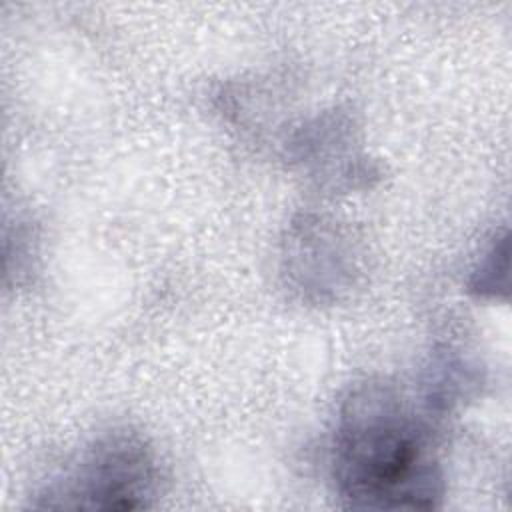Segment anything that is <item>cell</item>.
<instances>
[{"label":"cell","instance_id":"obj_2","mask_svg":"<svg viewBox=\"0 0 512 512\" xmlns=\"http://www.w3.org/2000/svg\"><path fill=\"white\" fill-rule=\"evenodd\" d=\"M158 486V466L148 442L130 430L96 438L76 464L46 492L50 508L134 510L150 506Z\"/></svg>","mask_w":512,"mask_h":512},{"label":"cell","instance_id":"obj_1","mask_svg":"<svg viewBox=\"0 0 512 512\" xmlns=\"http://www.w3.org/2000/svg\"><path fill=\"white\" fill-rule=\"evenodd\" d=\"M332 478L350 508H434L444 492L426 420L384 382H366L342 402Z\"/></svg>","mask_w":512,"mask_h":512}]
</instances>
